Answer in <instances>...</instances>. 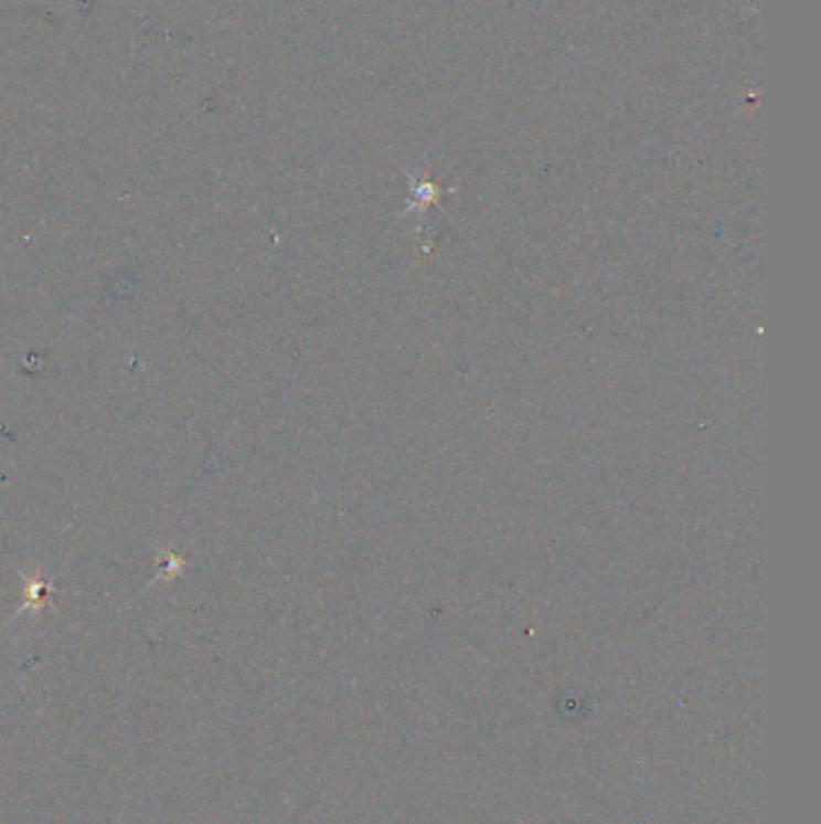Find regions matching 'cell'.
<instances>
[{
	"label": "cell",
	"mask_w": 821,
	"mask_h": 824,
	"mask_svg": "<svg viewBox=\"0 0 821 824\" xmlns=\"http://www.w3.org/2000/svg\"><path fill=\"white\" fill-rule=\"evenodd\" d=\"M24 581H26V608L44 605V595L51 591L49 583H44L42 579H30V577H24Z\"/></svg>",
	"instance_id": "1"
},
{
	"label": "cell",
	"mask_w": 821,
	"mask_h": 824,
	"mask_svg": "<svg viewBox=\"0 0 821 824\" xmlns=\"http://www.w3.org/2000/svg\"><path fill=\"white\" fill-rule=\"evenodd\" d=\"M159 562H162V567H159V571H157V579H174L177 574H181L183 567H185L183 557H179L177 552L162 554V557H159Z\"/></svg>",
	"instance_id": "2"
}]
</instances>
